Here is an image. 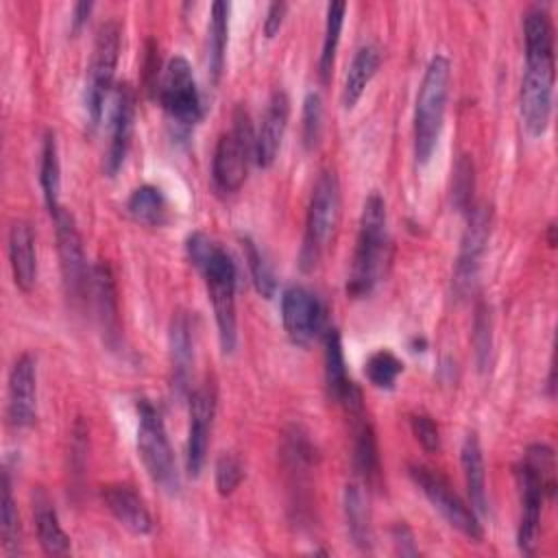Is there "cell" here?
I'll use <instances>...</instances> for the list:
<instances>
[{
    "label": "cell",
    "instance_id": "6da1fadb",
    "mask_svg": "<svg viewBox=\"0 0 558 558\" xmlns=\"http://www.w3.org/2000/svg\"><path fill=\"white\" fill-rule=\"evenodd\" d=\"M185 253L192 266L203 275L214 318L218 327V340L222 353H233L238 344V316H235V283L238 268L227 248L203 231H194L185 238Z\"/></svg>",
    "mask_w": 558,
    "mask_h": 558
},
{
    "label": "cell",
    "instance_id": "7a4b0ae2",
    "mask_svg": "<svg viewBox=\"0 0 558 558\" xmlns=\"http://www.w3.org/2000/svg\"><path fill=\"white\" fill-rule=\"evenodd\" d=\"M390 259L388 211L379 192H371L364 201L351 272L347 279V294L353 299L368 296L386 275Z\"/></svg>",
    "mask_w": 558,
    "mask_h": 558
},
{
    "label": "cell",
    "instance_id": "3957f363",
    "mask_svg": "<svg viewBox=\"0 0 558 558\" xmlns=\"http://www.w3.org/2000/svg\"><path fill=\"white\" fill-rule=\"evenodd\" d=\"M556 460L554 449L545 442H534L525 449L523 460L514 466V477L521 499V517L517 527V545L523 554H534L538 545V525L545 497H554Z\"/></svg>",
    "mask_w": 558,
    "mask_h": 558
},
{
    "label": "cell",
    "instance_id": "277c9868",
    "mask_svg": "<svg viewBox=\"0 0 558 558\" xmlns=\"http://www.w3.org/2000/svg\"><path fill=\"white\" fill-rule=\"evenodd\" d=\"M449 81V59L445 54H434L423 72L414 107V157L418 166H425L436 150L447 109Z\"/></svg>",
    "mask_w": 558,
    "mask_h": 558
},
{
    "label": "cell",
    "instance_id": "5b68a950",
    "mask_svg": "<svg viewBox=\"0 0 558 558\" xmlns=\"http://www.w3.org/2000/svg\"><path fill=\"white\" fill-rule=\"evenodd\" d=\"M340 222V181L333 170H323L312 187L305 233L299 253L303 272H312L333 242Z\"/></svg>",
    "mask_w": 558,
    "mask_h": 558
},
{
    "label": "cell",
    "instance_id": "8992f818",
    "mask_svg": "<svg viewBox=\"0 0 558 558\" xmlns=\"http://www.w3.org/2000/svg\"><path fill=\"white\" fill-rule=\"evenodd\" d=\"M137 453L150 480L168 495L181 488L174 451L170 447L161 412L148 401H137Z\"/></svg>",
    "mask_w": 558,
    "mask_h": 558
},
{
    "label": "cell",
    "instance_id": "52a82bcc",
    "mask_svg": "<svg viewBox=\"0 0 558 558\" xmlns=\"http://www.w3.org/2000/svg\"><path fill=\"white\" fill-rule=\"evenodd\" d=\"M231 120V129L218 137L211 159L214 185L225 194H233L242 187L248 172V161L255 153L253 124L242 105L235 107Z\"/></svg>",
    "mask_w": 558,
    "mask_h": 558
},
{
    "label": "cell",
    "instance_id": "ba28073f",
    "mask_svg": "<svg viewBox=\"0 0 558 558\" xmlns=\"http://www.w3.org/2000/svg\"><path fill=\"white\" fill-rule=\"evenodd\" d=\"M120 24L116 20H107L100 24L96 39H94V50L87 68V78H85V111L89 118L92 126H98L105 113V105L111 98V87H113V76H116V65L120 57Z\"/></svg>",
    "mask_w": 558,
    "mask_h": 558
},
{
    "label": "cell",
    "instance_id": "9c48e42d",
    "mask_svg": "<svg viewBox=\"0 0 558 558\" xmlns=\"http://www.w3.org/2000/svg\"><path fill=\"white\" fill-rule=\"evenodd\" d=\"M157 98L170 122L177 124L181 131H190L194 124L203 120L205 109L201 92L192 65L181 54H174L166 63L157 87Z\"/></svg>",
    "mask_w": 558,
    "mask_h": 558
},
{
    "label": "cell",
    "instance_id": "30bf717a",
    "mask_svg": "<svg viewBox=\"0 0 558 558\" xmlns=\"http://www.w3.org/2000/svg\"><path fill=\"white\" fill-rule=\"evenodd\" d=\"M410 477L451 527L475 543L484 538V527L477 512L451 488V484L438 471L425 464H410Z\"/></svg>",
    "mask_w": 558,
    "mask_h": 558
},
{
    "label": "cell",
    "instance_id": "8fae6325",
    "mask_svg": "<svg viewBox=\"0 0 558 558\" xmlns=\"http://www.w3.org/2000/svg\"><path fill=\"white\" fill-rule=\"evenodd\" d=\"M493 227V205L490 203H473L466 211V227L460 238V251L453 266L451 288L458 299H469L475 292L480 264L490 238Z\"/></svg>",
    "mask_w": 558,
    "mask_h": 558
},
{
    "label": "cell",
    "instance_id": "7c38bea8",
    "mask_svg": "<svg viewBox=\"0 0 558 558\" xmlns=\"http://www.w3.org/2000/svg\"><path fill=\"white\" fill-rule=\"evenodd\" d=\"M554 54H525L521 78V120L530 135L547 131L554 102Z\"/></svg>",
    "mask_w": 558,
    "mask_h": 558
},
{
    "label": "cell",
    "instance_id": "4fadbf2b",
    "mask_svg": "<svg viewBox=\"0 0 558 558\" xmlns=\"http://www.w3.org/2000/svg\"><path fill=\"white\" fill-rule=\"evenodd\" d=\"M54 238H57V253H59V268L68 299L78 305L89 299V283H92V266H87L83 238L74 216L61 207L54 216Z\"/></svg>",
    "mask_w": 558,
    "mask_h": 558
},
{
    "label": "cell",
    "instance_id": "5bb4252c",
    "mask_svg": "<svg viewBox=\"0 0 558 558\" xmlns=\"http://www.w3.org/2000/svg\"><path fill=\"white\" fill-rule=\"evenodd\" d=\"M281 323L292 344L307 349L325 331V305L305 286H288L281 292Z\"/></svg>",
    "mask_w": 558,
    "mask_h": 558
},
{
    "label": "cell",
    "instance_id": "9a60e30c",
    "mask_svg": "<svg viewBox=\"0 0 558 558\" xmlns=\"http://www.w3.org/2000/svg\"><path fill=\"white\" fill-rule=\"evenodd\" d=\"M216 416V386L205 379L190 392V423L185 440V469L192 477H198L207 458L211 427Z\"/></svg>",
    "mask_w": 558,
    "mask_h": 558
},
{
    "label": "cell",
    "instance_id": "2e32d148",
    "mask_svg": "<svg viewBox=\"0 0 558 558\" xmlns=\"http://www.w3.org/2000/svg\"><path fill=\"white\" fill-rule=\"evenodd\" d=\"M109 100V144L105 150V172L107 177H116L131 148L135 126V89L129 83H120Z\"/></svg>",
    "mask_w": 558,
    "mask_h": 558
},
{
    "label": "cell",
    "instance_id": "e0dca14e",
    "mask_svg": "<svg viewBox=\"0 0 558 558\" xmlns=\"http://www.w3.org/2000/svg\"><path fill=\"white\" fill-rule=\"evenodd\" d=\"M323 344H325V388H327L329 401L342 405L349 416H353L357 412H364L362 390L347 375L342 336H340L338 327H327L325 329Z\"/></svg>",
    "mask_w": 558,
    "mask_h": 558
},
{
    "label": "cell",
    "instance_id": "ac0fdd59",
    "mask_svg": "<svg viewBox=\"0 0 558 558\" xmlns=\"http://www.w3.org/2000/svg\"><path fill=\"white\" fill-rule=\"evenodd\" d=\"M7 418L17 429L31 427L37 418V362L31 353H22L9 371Z\"/></svg>",
    "mask_w": 558,
    "mask_h": 558
},
{
    "label": "cell",
    "instance_id": "d6986e66",
    "mask_svg": "<svg viewBox=\"0 0 558 558\" xmlns=\"http://www.w3.org/2000/svg\"><path fill=\"white\" fill-rule=\"evenodd\" d=\"M89 301L96 312V320L102 331V340L111 347H120V314H118V292L109 264L98 259L92 266V283H89Z\"/></svg>",
    "mask_w": 558,
    "mask_h": 558
},
{
    "label": "cell",
    "instance_id": "ffe728a7",
    "mask_svg": "<svg viewBox=\"0 0 558 558\" xmlns=\"http://www.w3.org/2000/svg\"><path fill=\"white\" fill-rule=\"evenodd\" d=\"M288 118H290V98L283 89H275L266 102L259 131L255 135L253 159L259 168H270L275 163L281 140L288 129Z\"/></svg>",
    "mask_w": 558,
    "mask_h": 558
},
{
    "label": "cell",
    "instance_id": "44dd1931",
    "mask_svg": "<svg viewBox=\"0 0 558 558\" xmlns=\"http://www.w3.org/2000/svg\"><path fill=\"white\" fill-rule=\"evenodd\" d=\"M168 349H170V371H172V390L177 397L192 392V364H194V325L185 310H177L168 329Z\"/></svg>",
    "mask_w": 558,
    "mask_h": 558
},
{
    "label": "cell",
    "instance_id": "7402d4cb",
    "mask_svg": "<svg viewBox=\"0 0 558 558\" xmlns=\"http://www.w3.org/2000/svg\"><path fill=\"white\" fill-rule=\"evenodd\" d=\"M100 497L113 519L135 536L150 534L153 517L140 493L124 482H111L100 488Z\"/></svg>",
    "mask_w": 558,
    "mask_h": 558
},
{
    "label": "cell",
    "instance_id": "603a6c76",
    "mask_svg": "<svg viewBox=\"0 0 558 558\" xmlns=\"http://www.w3.org/2000/svg\"><path fill=\"white\" fill-rule=\"evenodd\" d=\"M9 264L13 281L22 292H31L37 281V251L35 233L26 220H13L7 238Z\"/></svg>",
    "mask_w": 558,
    "mask_h": 558
},
{
    "label": "cell",
    "instance_id": "cb8c5ba5",
    "mask_svg": "<svg viewBox=\"0 0 558 558\" xmlns=\"http://www.w3.org/2000/svg\"><path fill=\"white\" fill-rule=\"evenodd\" d=\"M353 418V464L357 475L362 477V484L366 488H377L381 480V466H379V449L377 438L373 432V425L364 416V412H357Z\"/></svg>",
    "mask_w": 558,
    "mask_h": 558
},
{
    "label": "cell",
    "instance_id": "d4e9b609",
    "mask_svg": "<svg viewBox=\"0 0 558 558\" xmlns=\"http://www.w3.org/2000/svg\"><path fill=\"white\" fill-rule=\"evenodd\" d=\"M460 464L464 473V484L469 493V506L477 514L488 512V497H486V466H484V453L482 445L475 432H469L462 440L460 449Z\"/></svg>",
    "mask_w": 558,
    "mask_h": 558
},
{
    "label": "cell",
    "instance_id": "484cf974",
    "mask_svg": "<svg viewBox=\"0 0 558 558\" xmlns=\"http://www.w3.org/2000/svg\"><path fill=\"white\" fill-rule=\"evenodd\" d=\"M344 521L353 545L362 551L373 549V523L368 508V490L362 482H349L344 486Z\"/></svg>",
    "mask_w": 558,
    "mask_h": 558
},
{
    "label": "cell",
    "instance_id": "4316f807",
    "mask_svg": "<svg viewBox=\"0 0 558 558\" xmlns=\"http://www.w3.org/2000/svg\"><path fill=\"white\" fill-rule=\"evenodd\" d=\"M33 517H35V530H37V538H39L44 554H48V556L68 554L70 536L63 532V527L59 523L54 504L41 488H37L33 493Z\"/></svg>",
    "mask_w": 558,
    "mask_h": 558
},
{
    "label": "cell",
    "instance_id": "83f0119b",
    "mask_svg": "<svg viewBox=\"0 0 558 558\" xmlns=\"http://www.w3.org/2000/svg\"><path fill=\"white\" fill-rule=\"evenodd\" d=\"M381 65V50L375 44H364L355 50L347 76H344V85H342V107L344 109H353L355 102L362 98L366 85L371 83V78L375 76V72Z\"/></svg>",
    "mask_w": 558,
    "mask_h": 558
},
{
    "label": "cell",
    "instance_id": "f1b7e54d",
    "mask_svg": "<svg viewBox=\"0 0 558 558\" xmlns=\"http://www.w3.org/2000/svg\"><path fill=\"white\" fill-rule=\"evenodd\" d=\"M39 185L46 201L50 216L61 209V163H59V148L54 131H46L41 142V157H39Z\"/></svg>",
    "mask_w": 558,
    "mask_h": 558
},
{
    "label": "cell",
    "instance_id": "f546056e",
    "mask_svg": "<svg viewBox=\"0 0 558 558\" xmlns=\"http://www.w3.org/2000/svg\"><path fill=\"white\" fill-rule=\"evenodd\" d=\"M229 41V4L218 0L211 4V17L207 26V70L211 83H218L225 68V52Z\"/></svg>",
    "mask_w": 558,
    "mask_h": 558
},
{
    "label": "cell",
    "instance_id": "4dcf8cb0",
    "mask_svg": "<svg viewBox=\"0 0 558 558\" xmlns=\"http://www.w3.org/2000/svg\"><path fill=\"white\" fill-rule=\"evenodd\" d=\"M126 214L135 222H142L148 227H159L168 218V201L157 185L144 183L129 194Z\"/></svg>",
    "mask_w": 558,
    "mask_h": 558
},
{
    "label": "cell",
    "instance_id": "1f68e13d",
    "mask_svg": "<svg viewBox=\"0 0 558 558\" xmlns=\"http://www.w3.org/2000/svg\"><path fill=\"white\" fill-rule=\"evenodd\" d=\"M0 534L2 549L7 554H20L22 549V525L17 514V504L13 497V486L9 471L2 473V497H0Z\"/></svg>",
    "mask_w": 558,
    "mask_h": 558
},
{
    "label": "cell",
    "instance_id": "d6a6232c",
    "mask_svg": "<svg viewBox=\"0 0 558 558\" xmlns=\"http://www.w3.org/2000/svg\"><path fill=\"white\" fill-rule=\"evenodd\" d=\"M344 13H347V2L336 0L327 4V20H325V35H323V48L318 57V74L323 81L329 78L333 61H336V50L340 41V31L344 24Z\"/></svg>",
    "mask_w": 558,
    "mask_h": 558
},
{
    "label": "cell",
    "instance_id": "836d02e7",
    "mask_svg": "<svg viewBox=\"0 0 558 558\" xmlns=\"http://www.w3.org/2000/svg\"><path fill=\"white\" fill-rule=\"evenodd\" d=\"M240 244H242L244 259H246V266H248L251 281H253L255 290H257L264 299L275 296L277 279H275V272H272L270 264L266 262L264 253L259 251V246H257L248 235H242V238H240Z\"/></svg>",
    "mask_w": 558,
    "mask_h": 558
},
{
    "label": "cell",
    "instance_id": "e575fe53",
    "mask_svg": "<svg viewBox=\"0 0 558 558\" xmlns=\"http://www.w3.org/2000/svg\"><path fill=\"white\" fill-rule=\"evenodd\" d=\"M364 373L375 388L392 390L397 384V377L403 373V362L392 351L379 349L368 355L364 364Z\"/></svg>",
    "mask_w": 558,
    "mask_h": 558
},
{
    "label": "cell",
    "instance_id": "d590c367",
    "mask_svg": "<svg viewBox=\"0 0 558 558\" xmlns=\"http://www.w3.org/2000/svg\"><path fill=\"white\" fill-rule=\"evenodd\" d=\"M471 342L475 351V364L484 373L490 364V353H493V316H490V307L484 301L475 305Z\"/></svg>",
    "mask_w": 558,
    "mask_h": 558
},
{
    "label": "cell",
    "instance_id": "8d00e7d4",
    "mask_svg": "<svg viewBox=\"0 0 558 558\" xmlns=\"http://www.w3.org/2000/svg\"><path fill=\"white\" fill-rule=\"evenodd\" d=\"M473 190H475V166L471 155H460L453 166L451 177V205L466 214L473 207Z\"/></svg>",
    "mask_w": 558,
    "mask_h": 558
},
{
    "label": "cell",
    "instance_id": "74e56055",
    "mask_svg": "<svg viewBox=\"0 0 558 558\" xmlns=\"http://www.w3.org/2000/svg\"><path fill=\"white\" fill-rule=\"evenodd\" d=\"M323 137V100L318 92H307L303 98L301 140L307 150H314Z\"/></svg>",
    "mask_w": 558,
    "mask_h": 558
},
{
    "label": "cell",
    "instance_id": "f35d334b",
    "mask_svg": "<svg viewBox=\"0 0 558 558\" xmlns=\"http://www.w3.org/2000/svg\"><path fill=\"white\" fill-rule=\"evenodd\" d=\"M242 480H244V464L240 462V458L233 453H222L214 466L216 490L222 497H227L242 484Z\"/></svg>",
    "mask_w": 558,
    "mask_h": 558
},
{
    "label": "cell",
    "instance_id": "ab89813d",
    "mask_svg": "<svg viewBox=\"0 0 558 558\" xmlns=\"http://www.w3.org/2000/svg\"><path fill=\"white\" fill-rule=\"evenodd\" d=\"M410 427H412L414 438L418 440V445L425 451L434 453V451L440 449V432H438V425L434 423V418L429 414H423V412L412 414L410 416Z\"/></svg>",
    "mask_w": 558,
    "mask_h": 558
},
{
    "label": "cell",
    "instance_id": "60d3db41",
    "mask_svg": "<svg viewBox=\"0 0 558 558\" xmlns=\"http://www.w3.org/2000/svg\"><path fill=\"white\" fill-rule=\"evenodd\" d=\"M390 538H392V545H395L397 554H401V556H416L418 554V547L414 543V534L403 521H399L390 527Z\"/></svg>",
    "mask_w": 558,
    "mask_h": 558
},
{
    "label": "cell",
    "instance_id": "b9f144b4",
    "mask_svg": "<svg viewBox=\"0 0 558 558\" xmlns=\"http://www.w3.org/2000/svg\"><path fill=\"white\" fill-rule=\"evenodd\" d=\"M286 13H288V2H283V0H275L268 4L266 17H264V35L266 37H275L279 33Z\"/></svg>",
    "mask_w": 558,
    "mask_h": 558
},
{
    "label": "cell",
    "instance_id": "7bdbcfd3",
    "mask_svg": "<svg viewBox=\"0 0 558 558\" xmlns=\"http://www.w3.org/2000/svg\"><path fill=\"white\" fill-rule=\"evenodd\" d=\"M94 9V2H76L72 7V31L78 33L81 26L85 24V17L89 15V11Z\"/></svg>",
    "mask_w": 558,
    "mask_h": 558
},
{
    "label": "cell",
    "instance_id": "ee69618b",
    "mask_svg": "<svg viewBox=\"0 0 558 558\" xmlns=\"http://www.w3.org/2000/svg\"><path fill=\"white\" fill-rule=\"evenodd\" d=\"M547 244L554 248L556 246V225L554 222H549V227H547Z\"/></svg>",
    "mask_w": 558,
    "mask_h": 558
}]
</instances>
